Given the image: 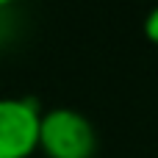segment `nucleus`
I'll use <instances>...</instances> for the list:
<instances>
[{"mask_svg": "<svg viewBox=\"0 0 158 158\" xmlns=\"http://www.w3.org/2000/svg\"><path fill=\"white\" fill-rule=\"evenodd\" d=\"M39 150L47 158H92L97 150L94 122L69 106L47 108L39 122Z\"/></svg>", "mask_w": 158, "mask_h": 158, "instance_id": "1", "label": "nucleus"}, {"mask_svg": "<svg viewBox=\"0 0 158 158\" xmlns=\"http://www.w3.org/2000/svg\"><path fill=\"white\" fill-rule=\"evenodd\" d=\"M42 108L31 97H0V158H31L39 150Z\"/></svg>", "mask_w": 158, "mask_h": 158, "instance_id": "2", "label": "nucleus"}, {"mask_svg": "<svg viewBox=\"0 0 158 158\" xmlns=\"http://www.w3.org/2000/svg\"><path fill=\"white\" fill-rule=\"evenodd\" d=\"M144 36H147V42H153L158 47V3L147 11V17H144Z\"/></svg>", "mask_w": 158, "mask_h": 158, "instance_id": "3", "label": "nucleus"}, {"mask_svg": "<svg viewBox=\"0 0 158 158\" xmlns=\"http://www.w3.org/2000/svg\"><path fill=\"white\" fill-rule=\"evenodd\" d=\"M11 3H14V0H0V8H3V6H11Z\"/></svg>", "mask_w": 158, "mask_h": 158, "instance_id": "4", "label": "nucleus"}]
</instances>
